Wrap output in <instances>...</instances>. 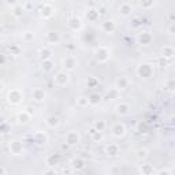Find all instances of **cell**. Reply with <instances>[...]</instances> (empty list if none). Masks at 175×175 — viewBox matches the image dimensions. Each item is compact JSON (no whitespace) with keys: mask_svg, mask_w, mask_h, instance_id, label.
Returning <instances> with one entry per match:
<instances>
[{"mask_svg":"<svg viewBox=\"0 0 175 175\" xmlns=\"http://www.w3.org/2000/svg\"><path fill=\"white\" fill-rule=\"evenodd\" d=\"M152 67H150L149 65H141L138 67V70H137V73H138L139 77H144V78H148V77H150L152 75Z\"/></svg>","mask_w":175,"mask_h":175,"instance_id":"6da1fadb","label":"cell"},{"mask_svg":"<svg viewBox=\"0 0 175 175\" xmlns=\"http://www.w3.org/2000/svg\"><path fill=\"white\" fill-rule=\"evenodd\" d=\"M96 57L99 62H107L108 57H110V52H108L107 48L101 46V48H99V49L96 51Z\"/></svg>","mask_w":175,"mask_h":175,"instance_id":"7a4b0ae2","label":"cell"},{"mask_svg":"<svg viewBox=\"0 0 175 175\" xmlns=\"http://www.w3.org/2000/svg\"><path fill=\"white\" fill-rule=\"evenodd\" d=\"M21 99H22V94L19 93V90H17V89L10 90V93H8V101L11 104H18L21 101Z\"/></svg>","mask_w":175,"mask_h":175,"instance_id":"3957f363","label":"cell"},{"mask_svg":"<svg viewBox=\"0 0 175 175\" xmlns=\"http://www.w3.org/2000/svg\"><path fill=\"white\" fill-rule=\"evenodd\" d=\"M68 81H70V78L66 73H57L56 77H55V82L59 86H65L66 84H68Z\"/></svg>","mask_w":175,"mask_h":175,"instance_id":"277c9868","label":"cell"},{"mask_svg":"<svg viewBox=\"0 0 175 175\" xmlns=\"http://www.w3.org/2000/svg\"><path fill=\"white\" fill-rule=\"evenodd\" d=\"M66 142L68 145H75V144L79 142V134L77 131H70L66 136Z\"/></svg>","mask_w":175,"mask_h":175,"instance_id":"5b68a950","label":"cell"},{"mask_svg":"<svg viewBox=\"0 0 175 175\" xmlns=\"http://www.w3.org/2000/svg\"><path fill=\"white\" fill-rule=\"evenodd\" d=\"M125 131H126L125 126L121 125V123H116V125L112 127V136H114V137H118V138H121V137L125 136Z\"/></svg>","mask_w":175,"mask_h":175,"instance_id":"8992f818","label":"cell"},{"mask_svg":"<svg viewBox=\"0 0 175 175\" xmlns=\"http://www.w3.org/2000/svg\"><path fill=\"white\" fill-rule=\"evenodd\" d=\"M62 65H63V68H66V70H74L75 66H77V62H75V59L73 56H67Z\"/></svg>","mask_w":175,"mask_h":175,"instance_id":"52a82bcc","label":"cell"},{"mask_svg":"<svg viewBox=\"0 0 175 175\" xmlns=\"http://www.w3.org/2000/svg\"><path fill=\"white\" fill-rule=\"evenodd\" d=\"M10 150H11V153H14V155H21L22 150H23V148H22V144L18 142V141L11 142L10 144Z\"/></svg>","mask_w":175,"mask_h":175,"instance_id":"ba28073f","label":"cell"},{"mask_svg":"<svg viewBox=\"0 0 175 175\" xmlns=\"http://www.w3.org/2000/svg\"><path fill=\"white\" fill-rule=\"evenodd\" d=\"M116 112L119 115H127L130 112V105L126 103L119 104V105H116Z\"/></svg>","mask_w":175,"mask_h":175,"instance_id":"9c48e42d","label":"cell"},{"mask_svg":"<svg viewBox=\"0 0 175 175\" xmlns=\"http://www.w3.org/2000/svg\"><path fill=\"white\" fill-rule=\"evenodd\" d=\"M129 85V79L126 77H121V78L116 79V89L121 90V89H126Z\"/></svg>","mask_w":175,"mask_h":175,"instance_id":"30bf717a","label":"cell"},{"mask_svg":"<svg viewBox=\"0 0 175 175\" xmlns=\"http://www.w3.org/2000/svg\"><path fill=\"white\" fill-rule=\"evenodd\" d=\"M33 99L36 101H43L45 99V92L43 89H34L33 90Z\"/></svg>","mask_w":175,"mask_h":175,"instance_id":"8fae6325","label":"cell"},{"mask_svg":"<svg viewBox=\"0 0 175 175\" xmlns=\"http://www.w3.org/2000/svg\"><path fill=\"white\" fill-rule=\"evenodd\" d=\"M161 54H163V56L164 57H172L175 55V49L170 45H166L164 48L161 49Z\"/></svg>","mask_w":175,"mask_h":175,"instance_id":"7c38bea8","label":"cell"},{"mask_svg":"<svg viewBox=\"0 0 175 175\" xmlns=\"http://www.w3.org/2000/svg\"><path fill=\"white\" fill-rule=\"evenodd\" d=\"M107 153L110 155V156H116V155L119 153V148L116 144H111V145H108L107 147Z\"/></svg>","mask_w":175,"mask_h":175,"instance_id":"4fadbf2b","label":"cell"},{"mask_svg":"<svg viewBox=\"0 0 175 175\" xmlns=\"http://www.w3.org/2000/svg\"><path fill=\"white\" fill-rule=\"evenodd\" d=\"M138 40H139V43H141V44H144V45H148V44L152 41V36H150L149 33H142V34L138 37Z\"/></svg>","mask_w":175,"mask_h":175,"instance_id":"5bb4252c","label":"cell"},{"mask_svg":"<svg viewBox=\"0 0 175 175\" xmlns=\"http://www.w3.org/2000/svg\"><path fill=\"white\" fill-rule=\"evenodd\" d=\"M18 121H19V123H28L30 121V114L26 112V111H22L21 114L18 115Z\"/></svg>","mask_w":175,"mask_h":175,"instance_id":"9a60e30c","label":"cell"},{"mask_svg":"<svg viewBox=\"0 0 175 175\" xmlns=\"http://www.w3.org/2000/svg\"><path fill=\"white\" fill-rule=\"evenodd\" d=\"M41 66H43V70L45 73L52 71V68H54V63H52V60H51V59H48V60H44Z\"/></svg>","mask_w":175,"mask_h":175,"instance_id":"2e32d148","label":"cell"},{"mask_svg":"<svg viewBox=\"0 0 175 175\" xmlns=\"http://www.w3.org/2000/svg\"><path fill=\"white\" fill-rule=\"evenodd\" d=\"M46 125L49 126V127H56V126H59V119L56 118V116H49V118L46 119Z\"/></svg>","mask_w":175,"mask_h":175,"instance_id":"e0dca14e","label":"cell"},{"mask_svg":"<svg viewBox=\"0 0 175 175\" xmlns=\"http://www.w3.org/2000/svg\"><path fill=\"white\" fill-rule=\"evenodd\" d=\"M141 172H142V175H152L153 168L150 164H142L141 166Z\"/></svg>","mask_w":175,"mask_h":175,"instance_id":"ac0fdd59","label":"cell"},{"mask_svg":"<svg viewBox=\"0 0 175 175\" xmlns=\"http://www.w3.org/2000/svg\"><path fill=\"white\" fill-rule=\"evenodd\" d=\"M73 168H77V170H81V168H84V160L82 159H74L73 160Z\"/></svg>","mask_w":175,"mask_h":175,"instance_id":"d6986e66","label":"cell"},{"mask_svg":"<svg viewBox=\"0 0 175 175\" xmlns=\"http://www.w3.org/2000/svg\"><path fill=\"white\" fill-rule=\"evenodd\" d=\"M121 11H122V14H123V15H127V14H130L131 7L129 6V3H123L121 6Z\"/></svg>","mask_w":175,"mask_h":175,"instance_id":"ffe728a7","label":"cell"},{"mask_svg":"<svg viewBox=\"0 0 175 175\" xmlns=\"http://www.w3.org/2000/svg\"><path fill=\"white\" fill-rule=\"evenodd\" d=\"M41 14H43V17H51L52 15V8L49 7V6H44L43 10H41Z\"/></svg>","mask_w":175,"mask_h":175,"instance_id":"44dd1931","label":"cell"},{"mask_svg":"<svg viewBox=\"0 0 175 175\" xmlns=\"http://www.w3.org/2000/svg\"><path fill=\"white\" fill-rule=\"evenodd\" d=\"M36 139H37V142L38 144H44V142H46V136L44 134V133H37Z\"/></svg>","mask_w":175,"mask_h":175,"instance_id":"7402d4cb","label":"cell"},{"mask_svg":"<svg viewBox=\"0 0 175 175\" xmlns=\"http://www.w3.org/2000/svg\"><path fill=\"white\" fill-rule=\"evenodd\" d=\"M88 104H90L88 97H79V99H78V105H79V107H86Z\"/></svg>","mask_w":175,"mask_h":175,"instance_id":"603a6c76","label":"cell"},{"mask_svg":"<svg viewBox=\"0 0 175 175\" xmlns=\"http://www.w3.org/2000/svg\"><path fill=\"white\" fill-rule=\"evenodd\" d=\"M103 28L107 30V32H112L115 29V25H114V22H111V21H108V22H105L103 25Z\"/></svg>","mask_w":175,"mask_h":175,"instance_id":"cb8c5ba5","label":"cell"},{"mask_svg":"<svg viewBox=\"0 0 175 175\" xmlns=\"http://www.w3.org/2000/svg\"><path fill=\"white\" fill-rule=\"evenodd\" d=\"M104 127H105V123H104V122H96V123H94V130H96V131H103L104 130Z\"/></svg>","mask_w":175,"mask_h":175,"instance_id":"d4e9b609","label":"cell"},{"mask_svg":"<svg viewBox=\"0 0 175 175\" xmlns=\"http://www.w3.org/2000/svg\"><path fill=\"white\" fill-rule=\"evenodd\" d=\"M57 160H59V157H55V156H49L48 159H46V163H48V166H55L57 163Z\"/></svg>","mask_w":175,"mask_h":175,"instance_id":"484cf974","label":"cell"},{"mask_svg":"<svg viewBox=\"0 0 175 175\" xmlns=\"http://www.w3.org/2000/svg\"><path fill=\"white\" fill-rule=\"evenodd\" d=\"M48 40L52 41V43H57V41H59V36H57L56 33H49V34H48Z\"/></svg>","mask_w":175,"mask_h":175,"instance_id":"4316f807","label":"cell"},{"mask_svg":"<svg viewBox=\"0 0 175 175\" xmlns=\"http://www.w3.org/2000/svg\"><path fill=\"white\" fill-rule=\"evenodd\" d=\"M99 101H100V97L97 96V94H92V96H90V99H89L90 104H97Z\"/></svg>","mask_w":175,"mask_h":175,"instance_id":"83f0119b","label":"cell"},{"mask_svg":"<svg viewBox=\"0 0 175 175\" xmlns=\"http://www.w3.org/2000/svg\"><path fill=\"white\" fill-rule=\"evenodd\" d=\"M166 86H167V89H170V90H175V81H174V79H170V81H167Z\"/></svg>","mask_w":175,"mask_h":175,"instance_id":"f1b7e54d","label":"cell"},{"mask_svg":"<svg viewBox=\"0 0 175 175\" xmlns=\"http://www.w3.org/2000/svg\"><path fill=\"white\" fill-rule=\"evenodd\" d=\"M41 56L44 57V60H48V59H49V56H51V51L43 49V51H41Z\"/></svg>","mask_w":175,"mask_h":175,"instance_id":"f546056e","label":"cell"},{"mask_svg":"<svg viewBox=\"0 0 175 175\" xmlns=\"http://www.w3.org/2000/svg\"><path fill=\"white\" fill-rule=\"evenodd\" d=\"M148 156V150L147 149H139L138 150V157L139 159H145Z\"/></svg>","mask_w":175,"mask_h":175,"instance_id":"4dcf8cb0","label":"cell"},{"mask_svg":"<svg viewBox=\"0 0 175 175\" xmlns=\"http://www.w3.org/2000/svg\"><path fill=\"white\" fill-rule=\"evenodd\" d=\"M23 40H25V41H30V40H33V34H30V33H25V34H23Z\"/></svg>","mask_w":175,"mask_h":175,"instance_id":"1f68e13d","label":"cell"},{"mask_svg":"<svg viewBox=\"0 0 175 175\" xmlns=\"http://www.w3.org/2000/svg\"><path fill=\"white\" fill-rule=\"evenodd\" d=\"M44 175H56V172H55V170H46Z\"/></svg>","mask_w":175,"mask_h":175,"instance_id":"d6a6232c","label":"cell"},{"mask_svg":"<svg viewBox=\"0 0 175 175\" xmlns=\"http://www.w3.org/2000/svg\"><path fill=\"white\" fill-rule=\"evenodd\" d=\"M157 175H171V174H170V171H167V170H161Z\"/></svg>","mask_w":175,"mask_h":175,"instance_id":"836d02e7","label":"cell"},{"mask_svg":"<svg viewBox=\"0 0 175 175\" xmlns=\"http://www.w3.org/2000/svg\"><path fill=\"white\" fill-rule=\"evenodd\" d=\"M172 97H174V100H175V93H174V94H172Z\"/></svg>","mask_w":175,"mask_h":175,"instance_id":"e575fe53","label":"cell"}]
</instances>
